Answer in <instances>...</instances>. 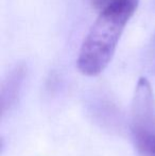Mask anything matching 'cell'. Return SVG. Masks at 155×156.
<instances>
[{
	"instance_id": "obj_1",
	"label": "cell",
	"mask_w": 155,
	"mask_h": 156,
	"mask_svg": "<svg viewBox=\"0 0 155 156\" xmlns=\"http://www.w3.org/2000/svg\"><path fill=\"white\" fill-rule=\"evenodd\" d=\"M138 4L139 0H117L100 12L81 45L77 60L81 73L96 76L107 67Z\"/></svg>"
},
{
	"instance_id": "obj_2",
	"label": "cell",
	"mask_w": 155,
	"mask_h": 156,
	"mask_svg": "<svg viewBox=\"0 0 155 156\" xmlns=\"http://www.w3.org/2000/svg\"><path fill=\"white\" fill-rule=\"evenodd\" d=\"M130 127L137 150L155 156V97L148 79L137 82L131 106Z\"/></svg>"
},
{
	"instance_id": "obj_3",
	"label": "cell",
	"mask_w": 155,
	"mask_h": 156,
	"mask_svg": "<svg viewBox=\"0 0 155 156\" xmlns=\"http://www.w3.org/2000/svg\"><path fill=\"white\" fill-rule=\"evenodd\" d=\"M26 69L23 66H16L10 73L6 76L1 85V96H0V103H1V114L2 116L10 111L16 103V100L20 93L23 86V79H25Z\"/></svg>"
},
{
	"instance_id": "obj_4",
	"label": "cell",
	"mask_w": 155,
	"mask_h": 156,
	"mask_svg": "<svg viewBox=\"0 0 155 156\" xmlns=\"http://www.w3.org/2000/svg\"><path fill=\"white\" fill-rule=\"evenodd\" d=\"M117 0H90V3L96 10H99L100 12H102L103 10H105L106 8L113 4Z\"/></svg>"
}]
</instances>
